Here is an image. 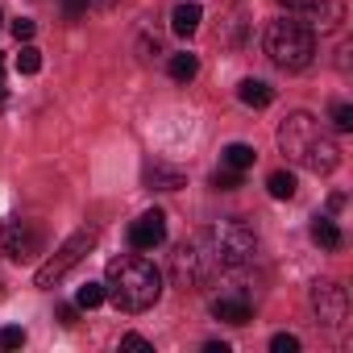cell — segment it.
I'll list each match as a JSON object with an SVG mask.
<instances>
[{"label":"cell","instance_id":"cell-10","mask_svg":"<svg viewBox=\"0 0 353 353\" xmlns=\"http://www.w3.org/2000/svg\"><path fill=\"white\" fill-rule=\"evenodd\" d=\"M212 316L225 320V324H250L254 320V307H250V295L245 291H233V295H216L212 299Z\"/></svg>","mask_w":353,"mask_h":353},{"label":"cell","instance_id":"cell-23","mask_svg":"<svg viewBox=\"0 0 353 353\" xmlns=\"http://www.w3.org/2000/svg\"><path fill=\"white\" fill-rule=\"evenodd\" d=\"M26 345V328H0V349H21Z\"/></svg>","mask_w":353,"mask_h":353},{"label":"cell","instance_id":"cell-9","mask_svg":"<svg viewBox=\"0 0 353 353\" xmlns=\"http://www.w3.org/2000/svg\"><path fill=\"white\" fill-rule=\"evenodd\" d=\"M166 241V216L158 212V208H150V212H141L133 225H129V245L133 250H158Z\"/></svg>","mask_w":353,"mask_h":353},{"label":"cell","instance_id":"cell-29","mask_svg":"<svg viewBox=\"0 0 353 353\" xmlns=\"http://www.w3.org/2000/svg\"><path fill=\"white\" fill-rule=\"evenodd\" d=\"M279 5H287V9H312L316 0H279Z\"/></svg>","mask_w":353,"mask_h":353},{"label":"cell","instance_id":"cell-21","mask_svg":"<svg viewBox=\"0 0 353 353\" xmlns=\"http://www.w3.org/2000/svg\"><path fill=\"white\" fill-rule=\"evenodd\" d=\"M221 192H237L241 188V170H233V166H225V170H216V179H212Z\"/></svg>","mask_w":353,"mask_h":353},{"label":"cell","instance_id":"cell-14","mask_svg":"<svg viewBox=\"0 0 353 353\" xmlns=\"http://www.w3.org/2000/svg\"><path fill=\"white\" fill-rule=\"evenodd\" d=\"M341 17H345V5H341V0H316V5H312V26H316V30H336Z\"/></svg>","mask_w":353,"mask_h":353},{"label":"cell","instance_id":"cell-18","mask_svg":"<svg viewBox=\"0 0 353 353\" xmlns=\"http://www.w3.org/2000/svg\"><path fill=\"white\" fill-rule=\"evenodd\" d=\"M312 241H316V245H324V250H341V241H345V237H341V229H336L328 216H320V221L312 225Z\"/></svg>","mask_w":353,"mask_h":353},{"label":"cell","instance_id":"cell-1","mask_svg":"<svg viewBox=\"0 0 353 353\" xmlns=\"http://www.w3.org/2000/svg\"><path fill=\"white\" fill-rule=\"evenodd\" d=\"M158 295H162V274H158V266L150 258L121 254V258L108 262V270H104V299H112L117 312H129V316L150 312L158 303Z\"/></svg>","mask_w":353,"mask_h":353},{"label":"cell","instance_id":"cell-24","mask_svg":"<svg viewBox=\"0 0 353 353\" xmlns=\"http://www.w3.org/2000/svg\"><path fill=\"white\" fill-rule=\"evenodd\" d=\"M332 125L345 133V129H353V108L349 104H332Z\"/></svg>","mask_w":353,"mask_h":353},{"label":"cell","instance_id":"cell-2","mask_svg":"<svg viewBox=\"0 0 353 353\" xmlns=\"http://www.w3.org/2000/svg\"><path fill=\"white\" fill-rule=\"evenodd\" d=\"M279 150L299 162L303 170L312 174H332L341 166V150L336 141L324 133V125L312 117V112H291L283 125H279Z\"/></svg>","mask_w":353,"mask_h":353},{"label":"cell","instance_id":"cell-12","mask_svg":"<svg viewBox=\"0 0 353 353\" xmlns=\"http://www.w3.org/2000/svg\"><path fill=\"white\" fill-rule=\"evenodd\" d=\"M200 17H204V9L196 5V0H183V5H174V13H170V30L179 38H192L200 30Z\"/></svg>","mask_w":353,"mask_h":353},{"label":"cell","instance_id":"cell-6","mask_svg":"<svg viewBox=\"0 0 353 353\" xmlns=\"http://www.w3.org/2000/svg\"><path fill=\"white\" fill-rule=\"evenodd\" d=\"M92 245H96V229H79V233H71V237L59 245V254H54L46 266H38V279H34V283H38V287H54V283H63V279L88 258Z\"/></svg>","mask_w":353,"mask_h":353},{"label":"cell","instance_id":"cell-4","mask_svg":"<svg viewBox=\"0 0 353 353\" xmlns=\"http://www.w3.org/2000/svg\"><path fill=\"white\" fill-rule=\"evenodd\" d=\"M170 274H174V287H179V291H200L204 283H212L225 270H221L216 254L208 250L204 233H192L179 250L170 254Z\"/></svg>","mask_w":353,"mask_h":353},{"label":"cell","instance_id":"cell-11","mask_svg":"<svg viewBox=\"0 0 353 353\" xmlns=\"http://www.w3.org/2000/svg\"><path fill=\"white\" fill-rule=\"evenodd\" d=\"M145 188L150 192H179L183 183H188V174L183 170H174V166H162V162H154V166H145Z\"/></svg>","mask_w":353,"mask_h":353},{"label":"cell","instance_id":"cell-28","mask_svg":"<svg viewBox=\"0 0 353 353\" xmlns=\"http://www.w3.org/2000/svg\"><path fill=\"white\" fill-rule=\"evenodd\" d=\"M75 316H79L75 303H63V307H59V320H63V324H75Z\"/></svg>","mask_w":353,"mask_h":353},{"label":"cell","instance_id":"cell-5","mask_svg":"<svg viewBox=\"0 0 353 353\" xmlns=\"http://www.w3.org/2000/svg\"><path fill=\"white\" fill-rule=\"evenodd\" d=\"M200 233H204L208 250L216 254L221 270H237V266H245V262L254 258V250H258V233H254L245 221H237V216L216 221V225H208V229H200Z\"/></svg>","mask_w":353,"mask_h":353},{"label":"cell","instance_id":"cell-7","mask_svg":"<svg viewBox=\"0 0 353 353\" xmlns=\"http://www.w3.org/2000/svg\"><path fill=\"white\" fill-rule=\"evenodd\" d=\"M46 250V233L30 221H9L5 229H0V254H5L9 262H30Z\"/></svg>","mask_w":353,"mask_h":353},{"label":"cell","instance_id":"cell-25","mask_svg":"<svg viewBox=\"0 0 353 353\" xmlns=\"http://www.w3.org/2000/svg\"><path fill=\"white\" fill-rule=\"evenodd\" d=\"M34 30H38V26H34L30 17H17V21H13V38H17V42H30Z\"/></svg>","mask_w":353,"mask_h":353},{"label":"cell","instance_id":"cell-13","mask_svg":"<svg viewBox=\"0 0 353 353\" xmlns=\"http://www.w3.org/2000/svg\"><path fill=\"white\" fill-rule=\"evenodd\" d=\"M237 100H241V104H250V108H270V104H274V88H270V83H262V79H241Z\"/></svg>","mask_w":353,"mask_h":353},{"label":"cell","instance_id":"cell-15","mask_svg":"<svg viewBox=\"0 0 353 353\" xmlns=\"http://www.w3.org/2000/svg\"><path fill=\"white\" fill-rule=\"evenodd\" d=\"M221 162H225V166H233V170H250V166L258 162V150H254V145H245V141H233V145H225V150H221Z\"/></svg>","mask_w":353,"mask_h":353},{"label":"cell","instance_id":"cell-27","mask_svg":"<svg viewBox=\"0 0 353 353\" xmlns=\"http://www.w3.org/2000/svg\"><path fill=\"white\" fill-rule=\"evenodd\" d=\"M121 349H154V345H150L141 332H125V336H121Z\"/></svg>","mask_w":353,"mask_h":353},{"label":"cell","instance_id":"cell-8","mask_svg":"<svg viewBox=\"0 0 353 353\" xmlns=\"http://www.w3.org/2000/svg\"><path fill=\"white\" fill-rule=\"evenodd\" d=\"M312 307H316L320 324L336 328V324H345V316H349V295H345L341 283H316V287H312Z\"/></svg>","mask_w":353,"mask_h":353},{"label":"cell","instance_id":"cell-3","mask_svg":"<svg viewBox=\"0 0 353 353\" xmlns=\"http://www.w3.org/2000/svg\"><path fill=\"white\" fill-rule=\"evenodd\" d=\"M266 54L279 71H307L312 59H316V34L307 21H291V17H279L266 26Z\"/></svg>","mask_w":353,"mask_h":353},{"label":"cell","instance_id":"cell-22","mask_svg":"<svg viewBox=\"0 0 353 353\" xmlns=\"http://www.w3.org/2000/svg\"><path fill=\"white\" fill-rule=\"evenodd\" d=\"M270 349H274V353H299V336H291V332H274V336H270Z\"/></svg>","mask_w":353,"mask_h":353},{"label":"cell","instance_id":"cell-19","mask_svg":"<svg viewBox=\"0 0 353 353\" xmlns=\"http://www.w3.org/2000/svg\"><path fill=\"white\" fill-rule=\"evenodd\" d=\"M104 303V283H83L79 291H75V307H100Z\"/></svg>","mask_w":353,"mask_h":353},{"label":"cell","instance_id":"cell-32","mask_svg":"<svg viewBox=\"0 0 353 353\" xmlns=\"http://www.w3.org/2000/svg\"><path fill=\"white\" fill-rule=\"evenodd\" d=\"M0 79H5V54H0Z\"/></svg>","mask_w":353,"mask_h":353},{"label":"cell","instance_id":"cell-17","mask_svg":"<svg viewBox=\"0 0 353 353\" xmlns=\"http://www.w3.org/2000/svg\"><path fill=\"white\" fill-rule=\"evenodd\" d=\"M266 192H270L274 200H295L299 183H295V174H291V170H274L270 179H266Z\"/></svg>","mask_w":353,"mask_h":353},{"label":"cell","instance_id":"cell-30","mask_svg":"<svg viewBox=\"0 0 353 353\" xmlns=\"http://www.w3.org/2000/svg\"><path fill=\"white\" fill-rule=\"evenodd\" d=\"M121 0H88V9H117Z\"/></svg>","mask_w":353,"mask_h":353},{"label":"cell","instance_id":"cell-26","mask_svg":"<svg viewBox=\"0 0 353 353\" xmlns=\"http://www.w3.org/2000/svg\"><path fill=\"white\" fill-rule=\"evenodd\" d=\"M63 13H67V21H79L88 13V0H63Z\"/></svg>","mask_w":353,"mask_h":353},{"label":"cell","instance_id":"cell-20","mask_svg":"<svg viewBox=\"0 0 353 353\" xmlns=\"http://www.w3.org/2000/svg\"><path fill=\"white\" fill-rule=\"evenodd\" d=\"M17 71H21V75H38V71H42V50L26 42L21 54H17Z\"/></svg>","mask_w":353,"mask_h":353},{"label":"cell","instance_id":"cell-31","mask_svg":"<svg viewBox=\"0 0 353 353\" xmlns=\"http://www.w3.org/2000/svg\"><path fill=\"white\" fill-rule=\"evenodd\" d=\"M204 353H229V345L225 341H212V345H204Z\"/></svg>","mask_w":353,"mask_h":353},{"label":"cell","instance_id":"cell-16","mask_svg":"<svg viewBox=\"0 0 353 353\" xmlns=\"http://www.w3.org/2000/svg\"><path fill=\"white\" fill-rule=\"evenodd\" d=\"M166 71H170L174 83H192V79L200 75V59H196V54H170V67H166Z\"/></svg>","mask_w":353,"mask_h":353}]
</instances>
